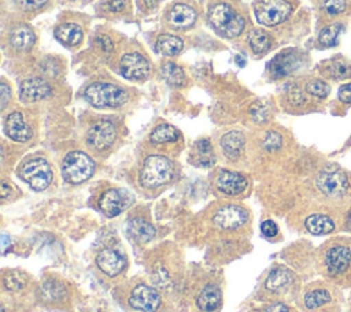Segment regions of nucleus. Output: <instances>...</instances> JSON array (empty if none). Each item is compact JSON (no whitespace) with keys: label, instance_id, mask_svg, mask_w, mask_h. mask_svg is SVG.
Segmentation results:
<instances>
[{"label":"nucleus","instance_id":"f257e3e1","mask_svg":"<svg viewBox=\"0 0 351 312\" xmlns=\"http://www.w3.org/2000/svg\"><path fill=\"white\" fill-rule=\"evenodd\" d=\"M208 21L217 33L228 38L237 37L245 26L244 18L234 12V10L226 3H219L211 7Z\"/></svg>","mask_w":351,"mask_h":312},{"label":"nucleus","instance_id":"f03ea898","mask_svg":"<svg viewBox=\"0 0 351 312\" xmlns=\"http://www.w3.org/2000/svg\"><path fill=\"white\" fill-rule=\"evenodd\" d=\"M85 99L97 108H117L128 100V93L118 85L107 82L90 83L85 92Z\"/></svg>","mask_w":351,"mask_h":312},{"label":"nucleus","instance_id":"7ed1b4c3","mask_svg":"<svg viewBox=\"0 0 351 312\" xmlns=\"http://www.w3.org/2000/svg\"><path fill=\"white\" fill-rule=\"evenodd\" d=\"M173 177L171 161L160 155L148 156L140 170V183L145 187H158Z\"/></svg>","mask_w":351,"mask_h":312},{"label":"nucleus","instance_id":"20e7f679","mask_svg":"<svg viewBox=\"0 0 351 312\" xmlns=\"http://www.w3.org/2000/svg\"><path fill=\"white\" fill-rule=\"evenodd\" d=\"M95 171V163L86 153L81 151L69 152L62 163V175L70 183H81L88 181Z\"/></svg>","mask_w":351,"mask_h":312},{"label":"nucleus","instance_id":"39448f33","mask_svg":"<svg viewBox=\"0 0 351 312\" xmlns=\"http://www.w3.org/2000/svg\"><path fill=\"white\" fill-rule=\"evenodd\" d=\"M325 268L330 276H344L351 272V245L340 241L329 246L324 257Z\"/></svg>","mask_w":351,"mask_h":312},{"label":"nucleus","instance_id":"423d86ee","mask_svg":"<svg viewBox=\"0 0 351 312\" xmlns=\"http://www.w3.org/2000/svg\"><path fill=\"white\" fill-rule=\"evenodd\" d=\"M21 177L32 189L44 190L52 181V170L45 159L36 157L22 166Z\"/></svg>","mask_w":351,"mask_h":312},{"label":"nucleus","instance_id":"0eeeda50","mask_svg":"<svg viewBox=\"0 0 351 312\" xmlns=\"http://www.w3.org/2000/svg\"><path fill=\"white\" fill-rule=\"evenodd\" d=\"M292 11L285 0H259L255 4V16L265 26H274L284 22Z\"/></svg>","mask_w":351,"mask_h":312},{"label":"nucleus","instance_id":"6e6552de","mask_svg":"<svg viewBox=\"0 0 351 312\" xmlns=\"http://www.w3.org/2000/svg\"><path fill=\"white\" fill-rule=\"evenodd\" d=\"M317 187L328 197H341L347 193L348 190V179L347 175L336 168V167H329L322 170L318 177H317Z\"/></svg>","mask_w":351,"mask_h":312},{"label":"nucleus","instance_id":"1a4fd4ad","mask_svg":"<svg viewBox=\"0 0 351 312\" xmlns=\"http://www.w3.org/2000/svg\"><path fill=\"white\" fill-rule=\"evenodd\" d=\"M248 219V212L239 205H225L217 211L213 222L217 227L225 230H233L241 227Z\"/></svg>","mask_w":351,"mask_h":312},{"label":"nucleus","instance_id":"9d476101","mask_svg":"<svg viewBox=\"0 0 351 312\" xmlns=\"http://www.w3.org/2000/svg\"><path fill=\"white\" fill-rule=\"evenodd\" d=\"M115 137H117L115 126L110 120H99L88 130L86 141L92 148L101 151L111 146Z\"/></svg>","mask_w":351,"mask_h":312},{"label":"nucleus","instance_id":"9b49d317","mask_svg":"<svg viewBox=\"0 0 351 312\" xmlns=\"http://www.w3.org/2000/svg\"><path fill=\"white\" fill-rule=\"evenodd\" d=\"M121 73L128 79H144L149 74V63L148 60L137 52L126 53L122 56L119 63Z\"/></svg>","mask_w":351,"mask_h":312},{"label":"nucleus","instance_id":"f8f14e48","mask_svg":"<svg viewBox=\"0 0 351 312\" xmlns=\"http://www.w3.org/2000/svg\"><path fill=\"white\" fill-rule=\"evenodd\" d=\"M132 197L123 189H108L106 190L100 200L99 207L107 216H117L130 204Z\"/></svg>","mask_w":351,"mask_h":312},{"label":"nucleus","instance_id":"ddd939ff","mask_svg":"<svg viewBox=\"0 0 351 312\" xmlns=\"http://www.w3.org/2000/svg\"><path fill=\"white\" fill-rule=\"evenodd\" d=\"M129 304L143 312H155L160 305V296L155 289L147 285H138L133 289Z\"/></svg>","mask_w":351,"mask_h":312},{"label":"nucleus","instance_id":"4468645a","mask_svg":"<svg viewBox=\"0 0 351 312\" xmlns=\"http://www.w3.org/2000/svg\"><path fill=\"white\" fill-rule=\"evenodd\" d=\"M52 90L49 83L43 78H29L21 83L19 96L25 101H38L51 96Z\"/></svg>","mask_w":351,"mask_h":312},{"label":"nucleus","instance_id":"2eb2a0df","mask_svg":"<svg viewBox=\"0 0 351 312\" xmlns=\"http://www.w3.org/2000/svg\"><path fill=\"white\" fill-rule=\"evenodd\" d=\"M97 267L108 276H117L125 268V259L114 249L106 248L96 257Z\"/></svg>","mask_w":351,"mask_h":312},{"label":"nucleus","instance_id":"dca6fc26","mask_svg":"<svg viewBox=\"0 0 351 312\" xmlns=\"http://www.w3.org/2000/svg\"><path fill=\"white\" fill-rule=\"evenodd\" d=\"M217 187L225 194L236 196L245 190L247 179L239 172L223 170L217 177Z\"/></svg>","mask_w":351,"mask_h":312},{"label":"nucleus","instance_id":"f3484780","mask_svg":"<svg viewBox=\"0 0 351 312\" xmlns=\"http://www.w3.org/2000/svg\"><path fill=\"white\" fill-rule=\"evenodd\" d=\"M5 131L8 137L18 142H25L32 137V129L26 123L23 115L18 111L11 112L5 119Z\"/></svg>","mask_w":351,"mask_h":312},{"label":"nucleus","instance_id":"a211bd4d","mask_svg":"<svg viewBox=\"0 0 351 312\" xmlns=\"http://www.w3.org/2000/svg\"><path fill=\"white\" fill-rule=\"evenodd\" d=\"M244 145H245L244 134L237 130L229 131V133L223 134V137L221 138L222 151H223L225 156L232 160H236L240 157V155L243 153Z\"/></svg>","mask_w":351,"mask_h":312},{"label":"nucleus","instance_id":"6ab92c4d","mask_svg":"<svg viewBox=\"0 0 351 312\" xmlns=\"http://www.w3.org/2000/svg\"><path fill=\"white\" fill-rule=\"evenodd\" d=\"M126 231H128V234H129L133 239H136L137 242H148V241H151V239L155 237V234H156L155 227H154L149 222H147V220H144V219H141V218H133V219H130V220L128 222Z\"/></svg>","mask_w":351,"mask_h":312},{"label":"nucleus","instance_id":"aec40b11","mask_svg":"<svg viewBox=\"0 0 351 312\" xmlns=\"http://www.w3.org/2000/svg\"><path fill=\"white\" fill-rule=\"evenodd\" d=\"M298 63H299V60H298V56L295 53L282 52L271 60L270 73L276 78L284 77V75L289 74L291 71H293L298 67Z\"/></svg>","mask_w":351,"mask_h":312},{"label":"nucleus","instance_id":"412c9836","mask_svg":"<svg viewBox=\"0 0 351 312\" xmlns=\"http://www.w3.org/2000/svg\"><path fill=\"white\" fill-rule=\"evenodd\" d=\"M169 21L176 27H188L196 21V11L186 4H176L169 12Z\"/></svg>","mask_w":351,"mask_h":312},{"label":"nucleus","instance_id":"4be33fe9","mask_svg":"<svg viewBox=\"0 0 351 312\" xmlns=\"http://www.w3.org/2000/svg\"><path fill=\"white\" fill-rule=\"evenodd\" d=\"M304 226L314 235L329 234L336 227L333 219L324 213H313V215L307 216L304 220Z\"/></svg>","mask_w":351,"mask_h":312},{"label":"nucleus","instance_id":"5701e85b","mask_svg":"<svg viewBox=\"0 0 351 312\" xmlns=\"http://www.w3.org/2000/svg\"><path fill=\"white\" fill-rule=\"evenodd\" d=\"M292 282V272L285 267H277L269 274L265 286L270 291H282Z\"/></svg>","mask_w":351,"mask_h":312},{"label":"nucleus","instance_id":"b1692460","mask_svg":"<svg viewBox=\"0 0 351 312\" xmlns=\"http://www.w3.org/2000/svg\"><path fill=\"white\" fill-rule=\"evenodd\" d=\"M221 290L215 285H207L197 296V307L204 312L217 309L221 304Z\"/></svg>","mask_w":351,"mask_h":312},{"label":"nucleus","instance_id":"393cba45","mask_svg":"<svg viewBox=\"0 0 351 312\" xmlns=\"http://www.w3.org/2000/svg\"><path fill=\"white\" fill-rule=\"evenodd\" d=\"M55 37L64 45L73 47L81 42L82 40V30L75 23H63L56 27Z\"/></svg>","mask_w":351,"mask_h":312},{"label":"nucleus","instance_id":"a878e982","mask_svg":"<svg viewBox=\"0 0 351 312\" xmlns=\"http://www.w3.org/2000/svg\"><path fill=\"white\" fill-rule=\"evenodd\" d=\"M184 42L180 37L173 34H160L156 38L155 48L163 56H174L181 52Z\"/></svg>","mask_w":351,"mask_h":312},{"label":"nucleus","instance_id":"bb28decb","mask_svg":"<svg viewBox=\"0 0 351 312\" xmlns=\"http://www.w3.org/2000/svg\"><path fill=\"white\" fill-rule=\"evenodd\" d=\"M34 40L36 37L27 26H18L10 34V42L18 51L29 49L34 44Z\"/></svg>","mask_w":351,"mask_h":312},{"label":"nucleus","instance_id":"cd10ccee","mask_svg":"<svg viewBox=\"0 0 351 312\" xmlns=\"http://www.w3.org/2000/svg\"><path fill=\"white\" fill-rule=\"evenodd\" d=\"M215 161L211 142L208 140H200L195 145V163L202 167H210Z\"/></svg>","mask_w":351,"mask_h":312},{"label":"nucleus","instance_id":"c85d7f7f","mask_svg":"<svg viewBox=\"0 0 351 312\" xmlns=\"http://www.w3.org/2000/svg\"><path fill=\"white\" fill-rule=\"evenodd\" d=\"M247 41L255 53H263L271 45V37L261 29H252L247 36Z\"/></svg>","mask_w":351,"mask_h":312},{"label":"nucleus","instance_id":"c756f323","mask_svg":"<svg viewBox=\"0 0 351 312\" xmlns=\"http://www.w3.org/2000/svg\"><path fill=\"white\" fill-rule=\"evenodd\" d=\"M178 137H180V133L174 126L163 123L156 126L152 130L149 140L155 144H165V142H174L178 140Z\"/></svg>","mask_w":351,"mask_h":312},{"label":"nucleus","instance_id":"7c9ffc66","mask_svg":"<svg viewBox=\"0 0 351 312\" xmlns=\"http://www.w3.org/2000/svg\"><path fill=\"white\" fill-rule=\"evenodd\" d=\"M163 78L173 86H182L185 83V74L180 66L173 62L165 63L160 68Z\"/></svg>","mask_w":351,"mask_h":312},{"label":"nucleus","instance_id":"2f4dec72","mask_svg":"<svg viewBox=\"0 0 351 312\" xmlns=\"http://www.w3.org/2000/svg\"><path fill=\"white\" fill-rule=\"evenodd\" d=\"M40 294H41L43 300L58 301L64 297L66 287L58 281H47L45 283H43V286L40 289Z\"/></svg>","mask_w":351,"mask_h":312},{"label":"nucleus","instance_id":"473e14b6","mask_svg":"<svg viewBox=\"0 0 351 312\" xmlns=\"http://www.w3.org/2000/svg\"><path fill=\"white\" fill-rule=\"evenodd\" d=\"M324 71L333 79H346L351 77V64L343 60H332L324 66Z\"/></svg>","mask_w":351,"mask_h":312},{"label":"nucleus","instance_id":"72a5a7b5","mask_svg":"<svg viewBox=\"0 0 351 312\" xmlns=\"http://www.w3.org/2000/svg\"><path fill=\"white\" fill-rule=\"evenodd\" d=\"M341 30H343V25H340V23H333V25L325 26L319 31V36H318L319 44L324 45V47H333V45H336Z\"/></svg>","mask_w":351,"mask_h":312},{"label":"nucleus","instance_id":"f704fd0d","mask_svg":"<svg viewBox=\"0 0 351 312\" xmlns=\"http://www.w3.org/2000/svg\"><path fill=\"white\" fill-rule=\"evenodd\" d=\"M330 301V294L325 289H315L304 296V304L308 309H315L318 307H322Z\"/></svg>","mask_w":351,"mask_h":312},{"label":"nucleus","instance_id":"c9c22d12","mask_svg":"<svg viewBox=\"0 0 351 312\" xmlns=\"http://www.w3.org/2000/svg\"><path fill=\"white\" fill-rule=\"evenodd\" d=\"M251 116L256 123H263L270 118V105L267 101L258 100L251 105Z\"/></svg>","mask_w":351,"mask_h":312},{"label":"nucleus","instance_id":"e433bc0d","mask_svg":"<svg viewBox=\"0 0 351 312\" xmlns=\"http://www.w3.org/2000/svg\"><path fill=\"white\" fill-rule=\"evenodd\" d=\"M306 90L307 93H310L311 96H315L318 99H324L329 94L330 89L329 85L321 79H313L306 85Z\"/></svg>","mask_w":351,"mask_h":312},{"label":"nucleus","instance_id":"4c0bfd02","mask_svg":"<svg viewBox=\"0 0 351 312\" xmlns=\"http://www.w3.org/2000/svg\"><path fill=\"white\" fill-rule=\"evenodd\" d=\"M4 286L7 290H21L25 286L23 275L18 271L7 274V276L4 278Z\"/></svg>","mask_w":351,"mask_h":312},{"label":"nucleus","instance_id":"58836bf2","mask_svg":"<svg viewBox=\"0 0 351 312\" xmlns=\"http://www.w3.org/2000/svg\"><path fill=\"white\" fill-rule=\"evenodd\" d=\"M282 144V138L276 131H269L263 140V148L266 151H277Z\"/></svg>","mask_w":351,"mask_h":312},{"label":"nucleus","instance_id":"ea45409f","mask_svg":"<svg viewBox=\"0 0 351 312\" xmlns=\"http://www.w3.org/2000/svg\"><path fill=\"white\" fill-rule=\"evenodd\" d=\"M346 0H326L324 4L325 11L330 15L341 14L346 10Z\"/></svg>","mask_w":351,"mask_h":312},{"label":"nucleus","instance_id":"a19ab883","mask_svg":"<svg viewBox=\"0 0 351 312\" xmlns=\"http://www.w3.org/2000/svg\"><path fill=\"white\" fill-rule=\"evenodd\" d=\"M288 99H289V101H291L293 105H302V104L306 101L303 93H302L300 89L296 88V86H292V88L289 89V92H288Z\"/></svg>","mask_w":351,"mask_h":312},{"label":"nucleus","instance_id":"79ce46f5","mask_svg":"<svg viewBox=\"0 0 351 312\" xmlns=\"http://www.w3.org/2000/svg\"><path fill=\"white\" fill-rule=\"evenodd\" d=\"M261 230H262V234L267 238L277 235V224L273 220H265L261 226Z\"/></svg>","mask_w":351,"mask_h":312},{"label":"nucleus","instance_id":"37998d69","mask_svg":"<svg viewBox=\"0 0 351 312\" xmlns=\"http://www.w3.org/2000/svg\"><path fill=\"white\" fill-rule=\"evenodd\" d=\"M96 42H97V45L100 47V49H101L103 52H110V51H112V42H111L110 37H107V36H104V34H100V36L96 37Z\"/></svg>","mask_w":351,"mask_h":312},{"label":"nucleus","instance_id":"c03bdc74","mask_svg":"<svg viewBox=\"0 0 351 312\" xmlns=\"http://www.w3.org/2000/svg\"><path fill=\"white\" fill-rule=\"evenodd\" d=\"M339 99L343 103L351 104V83H346L339 89Z\"/></svg>","mask_w":351,"mask_h":312},{"label":"nucleus","instance_id":"a18cd8bd","mask_svg":"<svg viewBox=\"0 0 351 312\" xmlns=\"http://www.w3.org/2000/svg\"><path fill=\"white\" fill-rule=\"evenodd\" d=\"M0 93H1V109L7 107V103L11 97V90L10 88L5 85V83H1V88H0Z\"/></svg>","mask_w":351,"mask_h":312},{"label":"nucleus","instance_id":"49530a36","mask_svg":"<svg viewBox=\"0 0 351 312\" xmlns=\"http://www.w3.org/2000/svg\"><path fill=\"white\" fill-rule=\"evenodd\" d=\"M263 312H292V311H291V309H289V307H287L285 304L276 302V304L269 305Z\"/></svg>","mask_w":351,"mask_h":312},{"label":"nucleus","instance_id":"de8ad7c7","mask_svg":"<svg viewBox=\"0 0 351 312\" xmlns=\"http://www.w3.org/2000/svg\"><path fill=\"white\" fill-rule=\"evenodd\" d=\"M47 0H19V3L27 8H38L45 4Z\"/></svg>","mask_w":351,"mask_h":312},{"label":"nucleus","instance_id":"09e8293b","mask_svg":"<svg viewBox=\"0 0 351 312\" xmlns=\"http://www.w3.org/2000/svg\"><path fill=\"white\" fill-rule=\"evenodd\" d=\"M108 8L112 11V12H119L125 8V1L123 0H111L108 3Z\"/></svg>","mask_w":351,"mask_h":312},{"label":"nucleus","instance_id":"8fccbe9b","mask_svg":"<svg viewBox=\"0 0 351 312\" xmlns=\"http://www.w3.org/2000/svg\"><path fill=\"white\" fill-rule=\"evenodd\" d=\"M8 194H11V187L7 185L5 181L1 182V198L5 200L8 197Z\"/></svg>","mask_w":351,"mask_h":312},{"label":"nucleus","instance_id":"3c124183","mask_svg":"<svg viewBox=\"0 0 351 312\" xmlns=\"http://www.w3.org/2000/svg\"><path fill=\"white\" fill-rule=\"evenodd\" d=\"M234 60H236V63H237L239 66H245V56L237 55V56L234 57Z\"/></svg>","mask_w":351,"mask_h":312},{"label":"nucleus","instance_id":"603ef678","mask_svg":"<svg viewBox=\"0 0 351 312\" xmlns=\"http://www.w3.org/2000/svg\"><path fill=\"white\" fill-rule=\"evenodd\" d=\"M159 1H162V0H144L145 5H147V7H149V8L155 7V5H156Z\"/></svg>","mask_w":351,"mask_h":312},{"label":"nucleus","instance_id":"864d4df0","mask_svg":"<svg viewBox=\"0 0 351 312\" xmlns=\"http://www.w3.org/2000/svg\"><path fill=\"white\" fill-rule=\"evenodd\" d=\"M347 224H348V227L351 229V211H350V213H348V216H347Z\"/></svg>","mask_w":351,"mask_h":312}]
</instances>
